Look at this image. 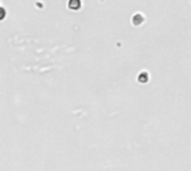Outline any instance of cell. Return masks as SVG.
<instances>
[{
    "instance_id": "obj_1",
    "label": "cell",
    "mask_w": 191,
    "mask_h": 171,
    "mask_svg": "<svg viewBox=\"0 0 191 171\" xmlns=\"http://www.w3.org/2000/svg\"><path fill=\"white\" fill-rule=\"evenodd\" d=\"M81 7H82L81 0H69V2H68V8L72 10H78Z\"/></svg>"
},
{
    "instance_id": "obj_2",
    "label": "cell",
    "mask_w": 191,
    "mask_h": 171,
    "mask_svg": "<svg viewBox=\"0 0 191 171\" xmlns=\"http://www.w3.org/2000/svg\"><path fill=\"white\" fill-rule=\"evenodd\" d=\"M144 20V18L142 17L140 14H136L134 17H133V24L134 25H140V24H142V21Z\"/></svg>"
},
{
    "instance_id": "obj_3",
    "label": "cell",
    "mask_w": 191,
    "mask_h": 171,
    "mask_svg": "<svg viewBox=\"0 0 191 171\" xmlns=\"http://www.w3.org/2000/svg\"><path fill=\"white\" fill-rule=\"evenodd\" d=\"M147 80H149V76H147V73H141V74H140V76H139V82L147 83Z\"/></svg>"
}]
</instances>
